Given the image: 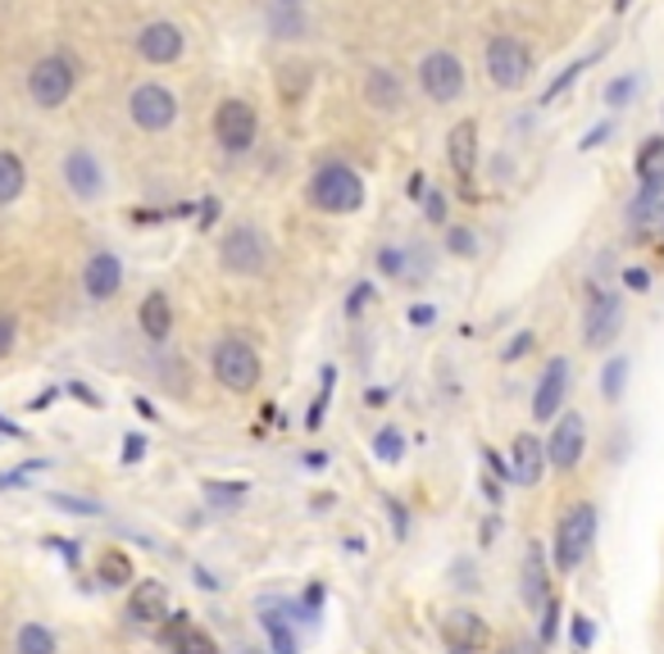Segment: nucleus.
<instances>
[{
    "mask_svg": "<svg viewBox=\"0 0 664 654\" xmlns=\"http://www.w3.org/2000/svg\"><path fill=\"white\" fill-rule=\"evenodd\" d=\"M447 150H451V169H456V178H460V182H464V191H469L473 169H478V124H473V119L456 124V128H451V141H447Z\"/></svg>",
    "mask_w": 664,
    "mask_h": 654,
    "instance_id": "nucleus-16",
    "label": "nucleus"
},
{
    "mask_svg": "<svg viewBox=\"0 0 664 654\" xmlns=\"http://www.w3.org/2000/svg\"><path fill=\"white\" fill-rule=\"evenodd\" d=\"M128 109H132V124L146 128V132H164V128L178 119V100H173V92L160 87V83H141V87L132 92Z\"/></svg>",
    "mask_w": 664,
    "mask_h": 654,
    "instance_id": "nucleus-9",
    "label": "nucleus"
},
{
    "mask_svg": "<svg viewBox=\"0 0 664 654\" xmlns=\"http://www.w3.org/2000/svg\"><path fill=\"white\" fill-rule=\"evenodd\" d=\"M255 132H260V119H255V109L246 100H224V105L214 109V137H218V146H224L228 156L250 150Z\"/></svg>",
    "mask_w": 664,
    "mask_h": 654,
    "instance_id": "nucleus-6",
    "label": "nucleus"
},
{
    "mask_svg": "<svg viewBox=\"0 0 664 654\" xmlns=\"http://www.w3.org/2000/svg\"><path fill=\"white\" fill-rule=\"evenodd\" d=\"M137 323H141V332L151 336V341H164V336L173 332V304H169V296H164V291L146 296L141 310H137Z\"/></svg>",
    "mask_w": 664,
    "mask_h": 654,
    "instance_id": "nucleus-21",
    "label": "nucleus"
},
{
    "mask_svg": "<svg viewBox=\"0 0 664 654\" xmlns=\"http://www.w3.org/2000/svg\"><path fill=\"white\" fill-rule=\"evenodd\" d=\"M364 100H368V109L392 114V109L405 105V87H400V78H396L392 68H374V73L364 78Z\"/></svg>",
    "mask_w": 664,
    "mask_h": 654,
    "instance_id": "nucleus-18",
    "label": "nucleus"
},
{
    "mask_svg": "<svg viewBox=\"0 0 664 654\" xmlns=\"http://www.w3.org/2000/svg\"><path fill=\"white\" fill-rule=\"evenodd\" d=\"M73 83H78V73H73V64L64 55H46V60H36L32 73H28V92L32 100L42 105V109H55L68 100Z\"/></svg>",
    "mask_w": 664,
    "mask_h": 654,
    "instance_id": "nucleus-5",
    "label": "nucleus"
},
{
    "mask_svg": "<svg viewBox=\"0 0 664 654\" xmlns=\"http://www.w3.org/2000/svg\"><path fill=\"white\" fill-rule=\"evenodd\" d=\"M128 613L137 623H160L169 619V587L164 582H137L132 600H128Z\"/></svg>",
    "mask_w": 664,
    "mask_h": 654,
    "instance_id": "nucleus-19",
    "label": "nucleus"
},
{
    "mask_svg": "<svg viewBox=\"0 0 664 654\" xmlns=\"http://www.w3.org/2000/svg\"><path fill=\"white\" fill-rule=\"evenodd\" d=\"M592 641H597V628L587 623V619H574V645H578V650H587Z\"/></svg>",
    "mask_w": 664,
    "mask_h": 654,
    "instance_id": "nucleus-38",
    "label": "nucleus"
},
{
    "mask_svg": "<svg viewBox=\"0 0 664 654\" xmlns=\"http://www.w3.org/2000/svg\"><path fill=\"white\" fill-rule=\"evenodd\" d=\"M141 454H146V441H141V437H128V441H124V464H137Z\"/></svg>",
    "mask_w": 664,
    "mask_h": 654,
    "instance_id": "nucleus-44",
    "label": "nucleus"
},
{
    "mask_svg": "<svg viewBox=\"0 0 664 654\" xmlns=\"http://www.w3.org/2000/svg\"><path fill=\"white\" fill-rule=\"evenodd\" d=\"M447 641L464 645V650H478V645H488V628H483L478 613H451V619H447Z\"/></svg>",
    "mask_w": 664,
    "mask_h": 654,
    "instance_id": "nucleus-24",
    "label": "nucleus"
},
{
    "mask_svg": "<svg viewBox=\"0 0 664 654\" xmlns=\"http://www.w3.org/2000/svg\"><path fill=\"white\" fill-rule=\"evenodd\" d=\"M428 218H432V223H441V218H447V201H441L437 191H432V196H428Z\"/></svg>",
    "mask_w": 664,
    "mask_h": 654,
    "instance_id": "nucleus-46",
    "label": "nucleus"
},
{
    "mask_svg": "<svg viewBox=\"0 0 664 654\" xmlns=\"http://www.w3.org/2000/svg\"><path fill=\"white\" fill-rule=\"evenodd\" d=\"M623 377H629V360H610V364H606V377H601L606 400H619V396H623Z\"/></svg>",
    "mask_w": 664,
    "mask_h": 654,
    "instance_id": "nucleus-30",
    "label": "nucleus"
},
{
    "mask_svg": "<svg viewBox=\"0 0 664 654\" xmlns=\"http://www.w3.org/2000/svg\"><path fill=\"white\" fill-rule=\"evenodd\" d=\"M528 345H533V332H520V336H514V341L505 345V364H514V360H520V355L528 351Z\"/></svg>",
    "mask_w": 664,
    "mask_h": 654,
    "instance_id": "nucleus-40",
    "label": "nucleus"
},
{
    "mask_svg": "<svg viewBox=\"0 0 664 654\" xmlns=\"http://www.w3.org/2000/svg\"><path fill=\"white\" fill-rule=\"evenodd\" d=\"M14 332H19L14 319H10V314H0V355H10V351H14Z\"/></svg>",
    "mask_w": 664,
    "mask_h": 654,
    "instance_id": "nucleus-39",
    "label": "nucleus"
},
{
    "mask_svg": "<svg viewBox=\"0 0 664 654\" xmlns=\"http://www.w3.org/2000/svg\"><path fill=\"white\" fill-rule=\"evenodd\" d=\"M623 282H629L633 291H646V282H651V278L642 274V268H629V274H623Z\"/></svg>",
    "mask_w": 664,
    "mask_h": 654,
    "instance_id": "nucleus-47",
    "label": "nucleus"
},
{
    "mask_svg": "<svg viewBox=\"0 0 664 654\" xmlns=\"http://www.w3.org/2000/svg\"><path fill=\"white\" fill-rule=\"evenodd\" d=\"M19 654H55V636L42 623H28L19 632Z\"/></svg>",
    "mask_w": 664,
    "mask_h": 654,
    "instance_id": "nucleus-27",
    "label": "nucleus"
},
{
    "mask_svg": "<svg viewBox=\"0 0 664 654\" xmlns=\"http://www.w3.org/2000/svg\"><path fill=\"white\" fill-rule=\"evenodd\" d=\"M606 137H610V124H601V128H597V132H587V137H582V146H578V150H597V146H601V141H606Z\"/></svg>",
    "mask_w": 664,
    "mask_h": 654,
    "instance_id": "nucleus-45",
    "label": "nucleus"
},
{
    "mask_svg": "<svg viewBox=\"0 0 664 654\" xmlns=\"http://www.w3.org/2000/svg\"><path fill=\"white\" fill-rule=\"evenodd\" d=\"M265 628H269V636H274V650H278V654H301L297 636H291V632L282 628V619H274V609H269V604H265Z\"/></svg>",
    "mask_w": 664,
    "mask_h": 654,
    "instance_id": "nucleus-29",
    "label": "nucleus"
},
{
    "mask_svg": "<svg viewBox=\"0 0 664 654\" xmlns=\"http://www.w3.org/2000/svg\"><path fill=\"white\" fill-rule=\"evenodd\" d=\"M374 454H378V459H387V464H396V459L405 454V437H400L396 428L378 432V441H374Z\"/></svg>",
    "mask_w": 664,
    "mask_h": 654,
    "instance_id": "nucleus-31",
    "label": "nucleus"
},
{
    "mask_svg": "<svg viewBox=\"0 0 664 654\" xmlns=\"http://www.w3.org/2000/svg\"><path fill=\"white\" fill-rule=\"evenodd\" d=\"M214 377L224 382L228 392H255V382H260V355L237 336L218 341L214 345Z\"/></svg>",
    "mask_w": 664,
    "mask_h": 654,
    "instance_id": "nucleus-3",
    "label": "nucleus"
},
{
    "mask_svg": "<svg viewBox=\"0 0 664 654\" xmlns=\"http://www.w3.org/2000/svg\"><path fill=\"white\" fill-rule=\"evenodd\" d=\"M447 246H451V255H460V259H469V255L478 250V242H473V233H469V227H451Z\"/></svg>",
    "mask_w": 664,
    "mask_h": 654,
    "instance_id": "nucleus-36",
    "label": "nucleus"
},
{
    "mask_svg": "<svg viewBox=\"0 0 664 654\" xmlns=\"http://www.w3.org/2000/svg\"><path fill=\"white\" fill-rule=\"evenodd\" d=\"M592 60H597V55H587V60H578V64H569V68L560 73V78H556V83H550V87L542 92V105H550V100H556V96H560V92H565V87H569L574 78H578V73H582L587 64H592Z\"/></svg>",
    "mask_w": 664,
    "mask_h": 654,
    "instance_id": "nucleus-33",
    "label": "nucleus"
},
{
    "mask_svg": "<svg viewBox=\"0 0 664 654\" xmlns=\"http://www.w3.org/2000/svg\"><path fill=\"white\" fill-rule=\"evenodd\" d=\"M64 182H68L73 196H83V201L96 196V191H100V164H96L92 150H68V160H64Z\"/></svg>",
    "mask_w": 664,
    "mask_h": 654,
    "instance_id": "nucleus-17",
    "label": "nucleus"
},
{
    "mask_svg": "<svg viewBox=\"0 0 664 654\" xmlns=\"http://www.w3.org/2000/svg\"><path fill=\"white\" fill-rule=\"evenodd\" d=\"M592 546H597V505L582 500V505H569L565 518L556 523V568L574 572Z\"/></svg>",
    "mask_w": 664,
    "mask_h": 654,
    "instance_id": "nucleus-1",
    "label": "nucleus"
},
{
    "mask_svg": "<svg viewBox=\"0 0 664 654\" xmlns=\"http://www.w3.org/2000/svg\"><path fill=\"white\" fill-rule=\"evenodd\" d=\"M556 619H560V604L556 600H546V623H542V641L556 636Z\"/></svg>",
    "mask_w": 664,
    "mask_h": 654,
    "instance_id": "nucleus-42",
    "label": "nucleus"
},
{
    "mask_svg": "<svg viewBox=\"0 0 664 654\" xmlns=\"http://www.w3.org/2000/svg\"><path fill=\"white\" fill-rule=\"evenodd\" d=\"M582 450H587V422H582L578 414H565V418L556 422V432H550V441H546V459H550V464H556L560 473H569V469H578Z\"/></svg>",
    "mask_w": 664,
    "mask_h": 654,
    "instance_id": "nucleus-11",
    "label": "nucleus"
},
{
    "mask_svg": "<svg viewBox=\"0 0 664 654\" xmlns=\"http://www.w3.org/2000/svg\"><path fill=\"white\" fill-rule=\"evenodd\" d=\"M205 495L214 500V505H237V500L246 495V486L237 482V486H224V482H205Z\"/></svg>",
    "mask_w": 664,
    "mask_h": 654,
    "instance_id": "nucleus-35",
    "label": "nucleus"
},
{
    "mask_svg": "<svg viewBox=\"0 0 664 654\" xmlns=\"http://www.w3.org/2000/svg\"><path fill=\"white\" fill-rule=\"evenodd\" d=\"M419 87L437 100V105H447L464 92V64L451 55V51H432L424 64H419Z\"/></svg>",
    "mask_w": 664,
    "mask_h": 654,
    "instance_id": "nucleus-8",
    "label": "nucleus"
},
{
    "mask_svg": "<svg viewBox=\"0 0 664 654\" xmlns=\"http://www.w3.org/2000/svg\"><path fill=\"white\" fill-rule=\"evenodd\" d=\"M282 6H301V0H282Z\"/></svg>",
    "mask_w": 664,
    "mask_h": 654,
    "instance_id": "nucleus-52",
    "label": "nucleus"
},
{
    "mask_svg": "<svg viewBox=\"0 0 664 654\" xmlns=\"http://www.w3.org/2000/svg\"><path fill=\"white\" fill-rule=\"evenodd\" d=\"M368 296H374V287H368V282H360V287H355V296L346 300V310H351V314H360L364 304H368Z\"/></svg>",
    "mask_w": 664,
    "mask_h": 654,
    "instance_id": "nucleus-43",
    "label": "nucleus"
},
{
    "mask_svg": "<svg viewBox=\"0 0 664 654\" xmlns=\"http://www.w3.org/2000/svg\"><path fill=\"white\" fill-rule=\"evenodd\" d=\"M100 582L105 587H128L132 582V559L124 550H105L100 555Z\"/></svg>",
    "mask_w": 664,
    "mask_h": 654,
    "instance_id": "nucleus-26",
    "label": "nucleus"
},
{
    "mask_svg": "<svg viewBox=\"0 0 664 654\" xmlns=\"http://www.w3.org/2000/svg\"><path fill=\"white\" fill-rule=\"evenodd\" d=\"M310 201L323 210V214H351L364 205V182L355 169L346 164H323L310 182Z\"/></svg>",
    "mask_w": 664,
    "mask_h": 654,
    "instance_id": "nucleus-2",
    "label": "nucleus"
},
{
    "mask_svg": "<svg viewBox=\"0 0 664 654\" xmlns=\"http://www.w3.org/2000/svg\"><path fill=\"white\" fill-rule=\"evenodd\" d=\"M546 464H550V459H546V446L537 437H514V446H510V482L537 486Z\"/></svg>",
    "mask_w": 664,
    "mask_h": 654,
    "instance_id": "nucleus-14",
    "label": "nucleus"
},
{
    "mask_svg": "<svg viewBox=\"0 0 664 654\" xmlns=\"http://www.w3.org/2000/svg\"><path fill=\"white\" fill-rule=\"evenodd\" d=\"M51 505H60L64 514H87V518H92V514H100L96 500H83V495H60V491L51 495Z\"/></svg>",
    "mask_w": 664,
    "mask_h": 654,
    "instance_id": "nucleus-34",
    "label": "nucleus"
},
{
    "mask_svg": "<svg viewBox=\"0 0 664 654\" xmlns=\"http://www.w3.org/2000/svg\"><path fill=\"white\" fill-rule=\"evenodd\" d=\"M520 654H533V645H524V650H520Z\"/></svg>",
    "mask_w": 664,
    "mask_h": 654,
    "instance_id": "nucleus-53",
    "label": "nucleus"
},
{
    "mask_svg": "<svg viewBox=\"0 0 664 654\" xmlns=\"http://www.w3.org/2000/svg\"><path fill=\"white\" fill-rule=\"evenodd\" d=\"M437 319V310H428V304H415L410 310V323H432Z\"/></svg>",
    "mask_w": 664,
    "mask_h": 654,
    "instance_id": "nucleus-48",
    "label": "nucleus"
},
{
    "mask_svg": "<svg viewBox=\"0 0 664 654\" xmlns=\"http://www.w3.org/2000/svg\"><path fill=\"white\" fill-rule=\"evenodd\" d=\"M524 600L528 609H542L550 596H546V564H542V546H528L524 555Z\"/></svg>",
    "mask_w": 664,
    "mask_h": 654,
    "instance_id": "nucleus-23",
    "label": "nucleus"
},
{
    "mask_svg": "<svg viewBox=\"0 0 664 654\" xmlns=\"http://www.w3.org/2000/svg\"><path fill=\"white\" fill-rule=\"evenodd\" d=\"M137 51L151 64H173L182 55V32L173 23H146L141 36H137Z\"/></svg>",
    "mask_w": 664,
    "mask_h": 654,
    "instance_id": "nucleus-15",
    "label": "nucleus"
},
{
    "mask_svg": "<svg viewBox=\"0 0 664 654\" xmlns=\"http://www.w3.org/2000/svg\"><path fill=\"white\" fill-rule=\"evenodd\" d=\"M619 319H623V310H619V296L614 291H592L587 296V323H582V341L592 345H610L614 336H619Z\"/></svg>",
    "mask_w": 664,
    "mask_h": 654,
    "instance_id": "nucleus-10",
    "label": "nucleus"
},
{
    "mask_svg": "<svg viewBox=\"0 0 664 654\" xmlns=\"http://www.w3.org/2000/svg\"><path fill=\"white\" fill-rule=\"evenodd\" d=\"M638 178H642V196H664V137L642 141V150H638Z\"/></svg>",
    "mask_w": 664,
    "mask_h": 654,
    "instance_id": "nucleus-20",
    "label": "nucleus"
},
{
    "mask_svg": "<svg viewBox=\"0 0 664 654\" xmlns=\"http://www.w3.org/2000/svg\"><path fill=\"white\" fill-rule=\"evenodd\" d=\"M0 432H6V437H19V428H14V422H6V418H0Z\"/></svg>",
    "mask_w": 664,
    "mask_h": 654,
    "instance_id": "nucleus-50",
    "label": "nucleus"
},
{
    "mask_svg": "<svg viewBox=\"0 0 664 654\" xmlns=\"http://www.w3.org/2000/svg\"><path fill=\"white\" fill-rule=\"evenodd\" d=\"M218 255H224L228 274H242V278L265 274V264H269V246L255 227H233V233L224 237V246H218Z\"/></svg>",
    "mask_w": 664,
    "mask_h": 654,
    "instance_id": "nucleus-7",
    "label": "nucleus"
},
{
    "mask_svg": "<svg viewBox=\"0 0 664 654\" xmlns=\"http://www.w3.org/2000/svg\"><path fill=\"white\" fill-rule=\"evenodd\" d=\"M633 6V0H614V10H629Z\"/></svg>",
    "mask_w": 664,
    "mask_h": 654,
    "instance_id": "nucleus-51",
    "label": "nucleus"
},
{
    "mask_svg": "<svg viewBox=\"0 0 664 654\" xmlns=\"http://www.w3.org/2000/svg\"><path fill=\"white\" fill-rule=\"evenodd\" d=\"M169 641H173V654H218L214 636H205L201 628H192L188 613H178V628H169Z\"/></svg>",
    "mask_w": 664,
    "mask_h": 654,
    "instance_id": "nucleus-22",
    "label": "nucleus"
},
{
    "mask_svg": "<svg viewBox=\"0 0 664 654\" xmlns=\"http://www.w3.org/2000/svg\"><path fill=\"white\" fill-rule=\"evenodd\" d=\"M68 392H73V396H78V400H83V405H92V409H96V405H100V400H96V396H92V392H87V387H78V382H73V387H68Z\"/></svg>",
    "mask_w": 664,
    "mask_h": 654,
    "instance_id": "nucleus-49",
    "label": "nucleus"
},
{
    "mask_svg": "<svg viewBox=\"0 0 664 654\" xmlns=\"http://www.w3.org/2000/svg\"><path fill=\"white\" fill-rule=\"evenodd\" d=\"M119 287H124V264H119V255H109V250L92 255L87 268H83V291H87L92 300H109V296H119Z\"/></svg>",
    "mask_w": 664,
    "mask_h": 654,
    "instance_id": "nucleus-12",
    "label": "nucleus"
},
{
    "mask_svg": "<svg viewBox=\"0 0 664 654\" xmlns=\"http://www.w3.org/2000/svg\"><path fill=\"white\" fill-rule=\"evenodd\" d=\"M306 83H310V68H282V78H278L282 100H297L306 92Z\"/></svg>",
    "mask_w": 664,
    "mask_h": 654,
    "instance_id": "nucleus-32",
    "label": "nucleus"
},
{
    "mask_svg": "<svg viewBox=\"0 0 664 654\" xmlns=\"http://www.w3.org/2000/svg\"><path fill=\"white\" fill-rule=\"evenodd\" d=\"M629 218H633L638 227H646V223H664V201H660V196H638V201L629 205Z\"/></svg>",
    "mask_w": 664,
    "mask_h": 654,
    "instance_id": "nucleus-28",
    "label": "nucleus"
},
{
    "mask_svg": "<svg viewBox=\"0 0 664 654\" xmlns=\"http://www.w3.org/2000/svg\"><path fill=\"white\" fill-rule=\"evenodd\" d=\"M633 92H638V83H633V78H619V83H610V87H606V100L619 109V105H629V100H633Z\"/></svg>",
    "mask_w": 664,
    "mask_h": 654,
    "instance_id": "nucleus-37",
    "label": "nucleus"
},
{
    "mask_svg": "<svg viewBox=\"0 0 664 654\" xmlns=\"http://www.w3.org/2000/svg\"><path fill=\"white\" fill-rule=\"evenodd\" d=\"M23 182H28V173H23V160H19V156H10V150H0V205L19 201Z\"/></svg>",
    "mask_w": 664,
    "mask_h": 654,
    "instance_id": "nucleus-25",
    "label": "nucleus"
},
{
    "mask_svg": "<svg viewBox=\"0 0 664 654\" xmlns=\"http://www.w3.org/2000/svg\"><path fill=\"white\" fill-rule=\"evenodd\" d=\"M378 264H383V274H405V255H400V250H392V246L378 255Z\"/></svg>",
    "mask_w": 664,
    "mask_h": 654,
    "instance_id": "nucleus-41",
    "label": "nucleus"
},
{
    "mask_svg": "<svg viewBox=\"0 0 664 654\" xmlns=\"http://www.w3.org/2000/svg\"><path fill=\"white\" fill-rule=\"evenodd\" d=\"M488 73L501 92H520L533 73V55L524 42H514V36H492L488 42Z\"/></svg>",
    "mask_w": 664,
    "mask_h": 654,
    "instance_id": "nucleus-4",
    "label": "nucleus"
},
{
    "mask_svg": "<svg viewBox=\"0 0 664 654\" xmlns=\"http://www.w3.org/2000/svg\"><path fill=\"white\" fill-rule=\"evenodd\" d=\"M569 392V360H550L542 382H537V396H533V418H556L560 414V400Z\"/></svg>",
    "mask_w": 664,
    "mask_h": 654,
    "instance_id": "nucleus-13",
    "label": "nucleus"
}]
</instances>
